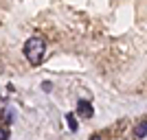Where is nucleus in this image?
I'll return each instance as SVG.
<instances>
[{"label":"nucleus","mask_w":147,"mask_h":140,"mask_svg":"<svg viewBox=\"0 0 147 140\" xmlns=\"http://www.w3.org/2000/svg\"><path fill=\"white\" fill-rule=\"evenodd\" d=\"M44 53H46V42H44L42 37H29L24 44V57L29 59V64H33V66H37L40 61L44 59Z\"/></svg>","instance_id":"nucleus-1"},{"label":"nucleus","mask_w":147,"mask_h":140,"mask_svg":"<svg viewBox=\"0 0 147 140\" xmlns=\"http://www.w3.org/2000/svg\"><path fill=\"white\" fill-rule=\"evenodd\" d=\"M77 112H79V116H84V118H90V116L94 114V110H92V105L88 103V101H79V103H77Z\"/></svg>","instance_id":"nucleus-2"},{"label":"nucleus","mask_w":147,"mask_h":140,"mask_svg":"<svg viewBox=\"0 0 147 140\" xmlns=\"http://www.w3.org/2000/svg\"><path fill=\"white\" fill-rule=\"evenodd\" d=\"M0 140H9V129L0 127Z\"/></svg>","instance_id":"nucleus-5"},{"label":"nucleus","mask_w":147,"mask_h":140,"mask_svg":"<svg viewBox=\"0 0 147 140\" xmlns=\"http://www.w3.org/2000/svg\"><path fill=\"white\" fill-rule=\"evenodd\" d=\"M66 123H68V129H70V131H77V123H75V116L73 114L66 116Z\"/></svg>","instance_id":"nucleus-4"},{"label":"nucleus","mask_w":147,"mask_h":140,"mask_svg":"<svg viewBox=\"0 0 147 140\" xmlns=\"http://www.w3.org/2000/svg\"><path fill=\"white\" fill-rule=\"evenodd\" d=\"M90 140H103V138H101V136H92Z\"/></svg>","instance_id":"nucleus-6"},{"label":"nucleus","mask_w":147,"mask_h":140,"mask_svg":"<svg viewBox=\"0 0 147 140\" xmlns=\"http://www.w3.org/2000/svg\"><path fill=\"white\" fill-rule=\"evenodd\" d=\"M136 138H145L147 136V123H141V125H138V127H136Z\"/></svg>","instance_id":"nucleus-3"}]
</instances>
